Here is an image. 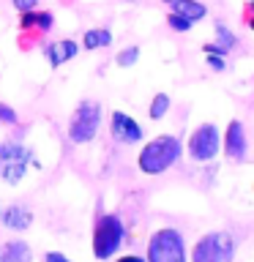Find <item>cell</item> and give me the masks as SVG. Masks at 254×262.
Returning a JSON list of instances; mask_svg holds the SVG:
<instances>
[{
	"mask_svg": "<svg viewBox=\"0 0 254 262\" xmlns=\"http://www.w3.org/2000/svg\"><path fill=\"white\" fill-rule=\"evenodd\" d=\"M183 156V142L175 134H161L153 137L151 142H145V147L137 156V167L142 175H161V172L172 169Z\"/></svg>",
	"mask_w": 254,
	"mask_h": 262,
	"instance_id": "obj_1",
	"label": "cell"
},
{
	"mask_svg": "<svg viewBox=\"0 0 254 262\" xmlns=\"http://www.w3.org/2000/svg\"><path fill=\"white\" fill-rule=\"evenodd\" d=\"M208 66H210V71H216V74L227 71V60L221 55H208Z\"/></svg>",
	"mask_w": 254,
	"mask_h": 262,
	"instance_id": "obj_22",
	"label": "cell"
},
{
	"mask_svg": "<svg viewBox=\"0 0 254 262\" xmlns=\"http://www.w3.org/2000/svg\"><path fill=\"white\" fill-rule=\"evenodd\" d=\"M110 134H112L115 142H120V145H137V142H142L145 131L131 115L115 110L112 118H110Z\"/></svg>",
	"mask_w": 254,
	"mask_h": 262,
	"instance_id": "obj_9",
	"label": "cell"
},
{
	"mask_svg": "<svg viewBox=\"0 0 254 262\" xmlns=\"http://www.w3.org/2000/svg\"><path fill=\"white\" fill-rule=\"evenodd\" d=\"M0 123H6V126H16L19 123V115L14 112V106H8L0 101Z\"/></svg>",
	"mask_w": 254,
	"mask_h": 262,
	"instance_id": "obj_21",
	"label": "cell"
},
{
	"mask_svg": "<svg viewBox=\"0 0 254 262\" xmlns=\"http://www.w3.org/2000/svg\"><path fill=\"white\" fill-rule=\"evenodd\" d=\"M170 106H172V98H170L167 93H156V96L151 98V106H147V115H151V120H161V118H167Z\"/></svg>",
	"mask_w": 254,
	"mask_h": 262,
	"instance_id": "obj_18",
	"label": "cell"
},
{
	"mask_svg": "<svg viewBox=\"0 0 254 262\" xmlns=\"http://www.w3.org/2000/svg\"><path fill=\"white\" fill-rule=\"evenodd\" d=\"M14 3V8L19 14H25V11H33V8H38V0H11Z\"/></svg>",
	"mask_w": 254,
	"mask_h": 262,
	"instance_id": "obj_23",
	"label": "cell"
},
{
	"mask_svg": "<svg viewBox=\"0 0 254 262\" xmlns=\"http://www.w3.org/2000/svg\"><path fill=\"white\" fill-rule=\"evenodd\" d=\"M118 262H147L145 257H137V254H123Z\"/></svg>",
	"mask_w": 254,
	"mask_h": 262,
	"instance_id": "obj_26",
	"label": "cell"
},
{
	"mask_svg": "<svg viewBox=\"0 0 254 262\" xmlns=\"http://www.w3.org/2000/svg\"><path fill=\"white\" fill-rule=\"evenodd\" d=\"M0 161H33V150L25 147L22 142H14V139H3L0 142Z\"/></svg>",
	"mask_w": 254,
	"mask_h": 262,
	"instance_id": "obj_14",
	"label": "cell"
},
{
	"mask_svg": "<svg viewBox=\"0 0 254 262\" xmlns=\"http://www.w3.org/2000/svg\"><path fill=\"white\" fill-rule=\"evenodd\" d=\"M137 60H139V47L137 44L123 47L118 52V57H115V63H118L120 69H131V66H137Z\"/></svg>",
	"mask_w": 254,
	"mask_h": 262,
	"instance_id": "obj_19",
	"label": "cell"
},
{
	"mask_svg": "<svg viewBox=\"0 0 254 262\" xmlns=\"http://www.w3.org/2000/svg\"><path fill=\"white\" fill-rule=\"evenodd\" d=\"M213 30H216V44L224 49V52H229V49H235L238 44H241V38H238L224 22H216V25H213Z\"/></svg>",
	"mask_w": 254,
	"mask_h": 262,
	"instance_id": "obj_17",
	"label": "cell"
},
{
	"mask_svg": "<svg viewBox=\"0 0 254 262\" xmlns=\"http://www.w3.org/2000/svg\"><path fill=\"white\" fill-rule=\"evenodd\" d=\"M161 3H170V0H161Z\"/></svg>",
	"mask_w": 254,
	"mask_h": 262,
	"instance_id": "obj_27",
	"label": "cell"
},
{
	"mask_svg": "<svg viewBox=\"0 0 254 262\" xmlns=\"http://www.w3.org/2000/svg\"><path fill=\"white\" fill-rule=\"evenodd\" d=\"M167 6H170L172 14L186 16V19H192L194 25L208 16V8H205V3H200V0H170Z\"/></svg>",
	"mask_w": 254,
	"mask_h": 262,
	"instance_id": "obj_13",
	"label": "cell"
},
{
	"mask_svg": "<svg viewBox=\"0 0 254 262\" xmlns=\"http://www.w3.org/2000/svg\"><path fill=\"white\" fill-rule=\"evenodd\" d=\"M221 150V134L213 123H202L194 128V134L188 137V159L194 161H213Z\"/></svg>",
	"mask_w": 254,
	"mask_h": 262,
	"instance_id": "obj_6",
	"label": "cell"
},
{
	"mask_svg": "<svg viewBox=\"0 0 254 262\" xmlns=\"http://www.w3.org/2000/svg\"><path fill=\"white\" fill-rule=\"evenodd\" d=\"M0 221L3 227L14 229V232H22L33 224V210L25 208V205H8L6 210H0Z\"/></svg>",
	"mask_w": 254,
	"mask_h": 262,
	"instance_id": "obj_11",
	"label": "cell"
},
{
	"mask_svg": "<svg viewBox=\"0 0 254 262\" xmlns=\"http://www.w3.org/2000/svg\"><path fill=\"white\" fill-rule=\"evenodd\" d=\"M167 28L170 30H175V33H188L194 28V22L192 19H186V16H180V14H167Z\"/></svg>",
	"mask_w": 254,
	"mask_h": 262,
	"instance_id": "obj_20",
	"label": "cell"
},
{
	"mask_svg": "<svg viewBox=\"0 0 254 262\" xmlns=\"http://www.w3.org/2000/svg\"><path fill=\"white\" fill-rule=\"evenodd\" d=\"M0 262H33V249L19 237L0 243Z\"/></svg>",
	"mask_w": 254,
	"mask_h": 262,
	"instance_id": "obj_12",
	"label": "cell"
},
{
	"mask_svg": "<svg viewBox=\"0 0 254 262\" xmlns=\"http://www.w3.org/2000/svg\"><path fill=\"white\" fill-rule=\"evenodd\" d=\"M238 241L235 235L216 229V232H205L192 249V262H235Z\"/></svg>",
	"mask_w": 254,
	"mask_h": 262,
	"instance_id": "obj_4",
	"label": "cell"
},
{
	"mask_svg": "<svg viewBox=\"0 0 254 262\" xmlns=\"http://www.w3.org/2000/svg\"><path fill=\"white\" fill-rule=\"evenodd\" d=\"M77 52H79V44H77L74 38L52 41V44L44 47V57H47V63L52 66V69H57V66H63V63H69L71 57H77Z\"/></svg>",
	"mask_w": 254,
	"mask_h": 262,
	"instance_id": "obj_10",
	"label": "cell"
},
{
	"mask_svg": "<svg viewBox=\"0 0 254 262\" xmlns=\"http://www.w3.org/2000/svg\"><path fill=\"white\" fill-rule=\"evenodd\" d=\"M147 262H188L183 232L175 227L156 229L147 241Z\"/></svg>",
	"mask_w": 254,
	"mask_h": 262,
	"instance_id": "obj_3",
	"label": "cell"
},
{
	"mask_svg": "<svg viewBox=\"0 0 254 262\" xmlns=\"http://www.w3.org/2000/svg\"><path fill=\"white\" fill-rule=\"evenodd\" d=\"M44 262H71V259L66 257L63 251H47L44 254Z\"/></svg>",
	"mask_w": 254,
	"mask_h": 262,
	"instance_id": "obj_25",
	"label": "cell"
},
{
	"mask_svg": "<svg viewBox=\"0 0 254 262\" xmlns=\"http://www.w3.org/2000/svg\"><path fill=\"white\" fill-rule=\"evenodd\" d=\"M25 169H28L25 161H0V178H3L8 186H19L22 178H25Z\"/></svg>",
	"mask_w": 254,
	"mask_h": 262,
	"instance_id": "obj_16",
	"label": "cell"
},
{
	"mask_svg": "<svg viewBox=\"0 0 254 262\" xmlns=\"http://www.w3.org/2000/svg\"><path fill=\"white\" fill-rule=\"evenodd\" d=\"M126 243V224L115 213H98L93 224V257L96 259H112Z\"/></svg>",
	"mask_w": 254,
	"mask_h": 262,
	"instance_id": "obj_2",
	"label": "cell"
},
{
	"mask_svg": "<svg viewBox=\"0 0 254 262\" xmlns=\"http://www.w3.org/2000/svg\"><path fill=\"white\" fill-rule=\"evenodd\" d=\"M98 128H101V104L93 98L79 101L69 123V139L74 145H88L98 134Z\"/></svg>",
	"mask_w": 254,
	"mask_h": 262,
	"instance_id": "obj_5",
	"label": "cell"
},
{
	"mask_svg": "<svg viewBox=\"0 0 254 262\" xmlns=\"http://www.w3.org/2000/svg\"><path fill=\"white\" fill-rule=\"evenodd\" d=\"M110 44H112L110 28H90L82 36V47L85 49H98V47H110Z\"/></svg>",
	"mask_w": 254,
	"mask_h": 262,
	"instance_id": "obj_15",
	"label": "cell"
},
{
	"mask_svg": "<svg viewBox=\"0 0 254 262\" xmlns=\"http://www.w3.org/2000/svg\"><path fill=\"white\" fill-rule=\"evenodd\" d=\"M202 52H205V55H221V57H227V52L216 44V41H208V44H202Z\"/></svg>",
	"mask_w": 254,
	"mask_h": 262,
	"instance_id": "obj_24",
	"label": "cell"
},
{
	"mask_svg": "<svg viewBox=\"0 0 254 262\" xmlns=\"http://www.w3.org/2000/svg\"><path fill=\"white\" fill-rule=\"evenodd\" d=\"M55 25V16L49 11H41V8H33V11L19 14V44L22 49L30 47V41H38L41 36H47Z\"/></svg>",
	"mask_w": 254,
	"mask_h": 262,
	"instance_id": "obj_7",
	"label": "cell"
},
{
	"mask_svg": "<svg viewBox=\"0 0 254 262\" xmlns=\"http://www.w3.org/2000/svg\"><path fill=\"white\" fill-rule=\"evenodd\" d=\"M221 147H224V156L229 161L241 164L246 161V153H249V139H246V126L241 120H229L224 128V137H221Z\"/></svg>",
	"mask_w": 254,
	"mask_h": 262,
	"instance_id": "obj_8",
	"label": "cell"
}]
</instances>
